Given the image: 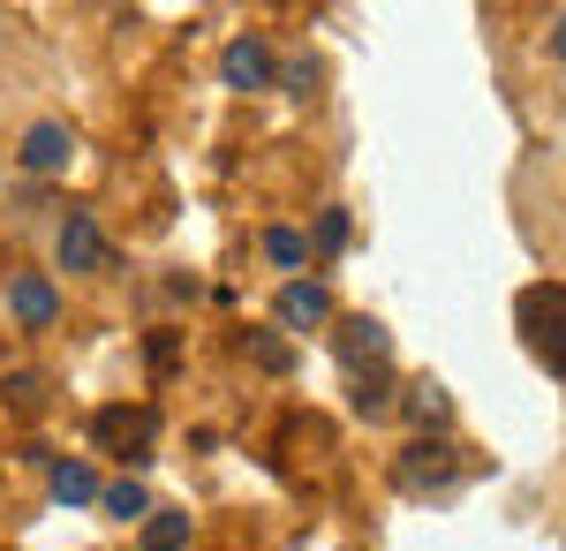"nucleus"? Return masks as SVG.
Returning a JSON list of instances; mask_svg holds the SVG:
<instances>
[{"label": "nucleus", "mask_w": 566, "mask_h": 551, "mask_svg": "<svg viewBox=\"0 0 566 551\" xmlns=\"http://www.w3.org/2000/svg\"><path fill=\"white\" fill-rule=\"evenodd\" d=\"M552 53H559V61H566V8H559V15H552Z\"/></svg>", "instance_id": "aec40b11"}, {"label": "nucleus", "mask_w": 566, "mask_h": 551, "mask_svg": "<svg viewBox=\"0 0 566 551\" xmlns=\"http://www.w3.org/2000/svg\"><path fill=\"white\" fill-rule=\"evenodd\" d=\"M272 84L287 91V98H317V84H325V69H317L310 53H287V61L272 69Z\"/></svg>", "instance_id": "ddd939ff"}, {"label": "nucleus", "mask_w": 566, "mask_h": 551, "mask_svg": "<svg viewBox=\"0 0 566 551\" xmlns=\"http://www.w3.org/2000/svg\"><path fill=\"white\" fill-rule=\"evenodd\" d=\"M272 69H280V53H272L258 31L219 53V84H227V91H272Z\"/></svg>", "instance_id": "20e7f679"}, {"label": "nucleus", "mask_w": 566, "mask_h": 551, "mask_svg": "<svg viewBox=\"0 0 566 551\" xmlns=\"http://www.w3.org/2000/svg\"><path fill=\"white\" fill-rule=\"evenodd\" d=\"M522 333H528V355L566 378V288H528L522 295Z\"/></svg>", "instance_id": "f03ea898"}, {"label": "nucleus", "mask_w": 566, "mask_h": 551, "mask_svg": "<svg viewBox=\"0 0 566 551\" xmlns=\"http://www.w3.org/2000/svg\"><path fill=\"white\" fill-rule=\"evenodd\" d=\"M453 476H461V461H453L446 438H416V446L400 454V468H392V484L416 491V499H423V491H453Z\"/></svg>", "instance_id": "7ed1b4c3"}, {"label": "nucleus", "mask_w": 566, "mask_h": 551, "mask_svg": "<svg viewBox=\"0 0 566 551\" xmlns=\"http://www.w3.org/2000/svg\"><path fill=\"white\" fill-rule=\"evenodd\" d=\"M264 257L295 272V264H310V242H303V235H295V227H272V235H264Z\"/></svg>", "instance_id": "dca6fc26"}, {"label": "nucleus", "mask_w": 566, "mask_h": 551, "mask_svg": "<svg viewBox=\"0 0 566 551\" xmlns=\"http://www.w3.org/2000/svg\"><path fill=\"white\" fill-rule=\"evenodd\" d=\"M408 416H416V424H446V416H453V401H446L438 385H416V393H408Z\"/></svg>", "instance_id": "6ab92c4d"}, {"label": "nucleus", "mask_w": 566, "mask_h": 551, "mask_svg": "<svg viewBox=\"0 0 566 551\" xmlns=\"http://www.w3.org/2000/svg\"><path fill=\"white\" fill-rule=\"evenodd\" d=\"M280 325H287V333L333 325V288H325V280H287V288H280Z\"/></svg>", "instance_id": "6e6552de"}, {"label": "nucleus", "mask_w": 566, "mask_h": 551, "mask_svg": "<svg viewBox=\"0 0 566 551\" xmlns=\"http://www.w3.org/2000/svg\"><path fill=\"white\" fill-rule=\"evenodd\" d=\"M303 242H310L317 257H340V250H348V212H340V205H325V212H317V227H310Z\"/></svg>", "instance_id": "4468645a"}, {"label": "nucleus", "mask_w": 566, "mask_h": 551, "mask_svg": "<svg viewBox=\"0 0 566 551\" xmlns=\"http://www.w3.org/2000/svg\"><path fill=\"white\" fill-rule=\"evenodd\" d=\"M98 507L114 513V521H151V491L136 476H122V484H98Z\"/></svg>", "instance_id": "f8f14e48"}, {"label": "nucleus", "mask_w": 566, "mask_h": 551, "mask_svg": "<svg viewBox=\"0 0 566 551\" xmlns=\"http://www.w3.org/2000/svg\"><path fill=\"white\" fill-rule=\"evenodd\" d=\"M8 318H15L23 333H45V325L61 318V288H53L45 272H23V280H8Z\"/></svg>", "instance_id": "423d86ee"}, {"label": "nucleus", "mask_w": 566, "mask_h": 551, "mask_svg": "<svg viewBox=\"0 0 566 551\" xmlns=\"http://www.w3.org/2000/svg\"><path fill=\"white\" fill-rule=\"evenodd\" d=\"M250 355H258V371H272V378L295 371V355H287V340H280V333H250Z\"/></svg>", "instance_id": "f3484780"}, {"label": "nucleus", "mask_w": 566, "mask_h": 551, "mask_svg": "<svg viewBox=\"0 0 566 551\" xmlns=\"http://www.w3.org/2000/svg\"><path fill=\"white\" fill-rule=\"evenodd\" d=\"M355 416H392V378H386V371L355 378Z\"/></svg>", "instance_id": "2eb2a0df"}, {"label": "nucleus", "mask_w": 566, "mask_h": 551, "mask_svg": "<svg viewBox=\"0 0 566 551\" xmlns=\"http://www.w3.org/2000/svg\"><path fill=\"white\" fill-rule=\"evenodd\" d=\"M333 347H340V363H348L355 378H363V371H386V355H392V340H386V325H378V318H348Z\"/></svg>", "instance_id": "1a4fd4ad"}, {"label": "nucleus", "mask_w": 566, "mask_h": 551, "mask_svg": "<svg viewBox=\"0 0 566 551\" xmlns=\"http://www.w3.org/2000/svg\"><path fill=\"white\" fill-rule=\"evenodd\" d=\"M15 159H23V174H69L76 167V128L69 122H31Z\"/></svg>", "instance_id": "39448f33"}, {"label": "nucleus", "mask_w": 566, "mask_h": 551, "mask_svg": "<svg viewBox=\"0 0 566 551\" xmlns=\"http://www.w3.org/2000/svg\"><path fill=\"white\" fill-rule=\"evenodd\" d=\"M189 537H197V521L175 507H151V521H144V551H189Z\"/></svg>", "instance_id": "9b49d317"}, {"label": "nucleus", "mask_w": 566, "mask_h": 551, "mask_svg": "<svg viewBox=\"0 0 566 551\" xmlns=\"http://www.w3.org/2000/svg\"><path fill=\"white\" fill-rule=\"evenodd\" d=\"M91 438H98V454H122V461H151V446H159V408L151 401H136V408H98L91 416Z\"/></svg>", "instance_id": "f257e3e1"}, {"label": "nucleus", "mask_w": 566, "mask_h": 551, "mask_svg": "<svg viewBox=\"0 0 566 551\" xmlns=\"http://www.w3.org/2000/svg\"><path fill=\"white\" fill-rule=\"evenodd\" d=\"M45 484H53L61 507H98V476H91V461H53Z\"/></svg>", "instance_id": "9d476101"}, {"label": "nucleus", "mask_w": 566, "mask_h": 551, "mask_svg": "<svg viewBox=\"0 0 566 551\" xmlns=\"http://www.w3.org/2000/svg\"><path fill=\"white\" fill-rule=\"evenodd\" d=\"M0 393H8L23 416H39V408H45V378H39V371H8V385H0Z\"/></svg>", "instance_id": "a211bd4d"}, {"label": "nucleus", "mask_w": 566, "mask_h": 551, "mask_svg": "<svg viewBox=\"0 0 566 551\" xmlns=\"http://www.w3.org/2000/svg\"><path fill=\"white\" fill-rule=\"evenodd\" d=\"M53 257H61V272H98V264H106V235H98V219L69 212V219H61V235H53Z\"/></svg>", "instance_id": "0eeeda50"}]
</instances>
